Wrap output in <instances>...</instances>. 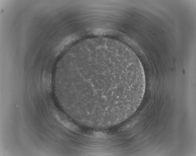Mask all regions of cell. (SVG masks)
Segmentation results:
<instances>
[{
	"mask_svg": "<svg viewBox=\"0 0 196 156\" xmlns=\"http://www.w3.org/2000/svg\"><path fill=\"white\" fill-rule=\"evenodd\" d=\"M67 58L68 80L79 84L85 116L119 124L136 111L145 94V77L127 46L113 39L92 38L76 46Z\"/></svg>",
	"mask_w": 196,
	"mask_h": 156,
	"instance_id": "6da1fadb",
	"label": "cell"
}]
</instances>
